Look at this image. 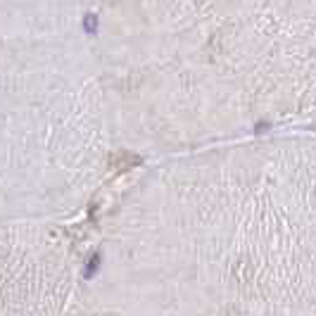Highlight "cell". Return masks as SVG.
<instances>
[{"mask_svg": "<svg viewBox=\"0 0 316 316\" xmlns=\"http://www.w3.org/2000/svg\"><path fill=\"white\" fill-rule=\"evenodd\" d=\"M100 261H102V254H100V252H95V254L88 259V264H86L83 276H86V278H93V276H95V271L100 269Z\"/></svg>", "mask_w": 316, "mask_h": 316, "instance_id": "cell-1", "label": "cell"}]
</instances>
